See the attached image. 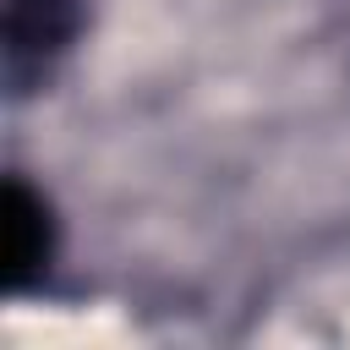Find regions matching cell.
I'll list each match as a JSON object with an SVG mask.
<instances>
[{
  "label": "cell",
  "mask_w": 350,
  "mask_h": 350,
  "mask_svg": "<svg viewBox=\"0 0 350 350\" xmlns=\"http://www.w3.org/2000/svg\"><path fill=\"white\" fill-rule=\"evenodd\" d=\"M82 27V0H5V77L22 88Z\"/></svg>",
  "instance_id": "cell-1"
},
{
  "label": "cell",
  "mask_w": 350,
  "mask_h": 350,
  "mask_svg": "<svg viewBox=\"0 0 350 350\" xmlns=\"http://www.w3.org/2000/svg\"><path fill=\"white\" fill-rule=\"evenodd\" d=\"M0 224H5V284L22 290L27 279L44 273L49 262V246H55V230H49V208L44 197L27 186V180H5L0 191Z\"/></svg>",
  "instance_id": "cell-2"
}]
</instances>
